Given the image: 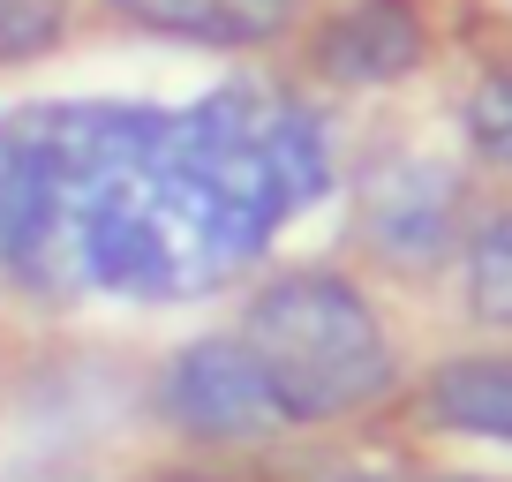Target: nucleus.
Segmentation results:
<instances>
[{
    "instance_id": "obj_1",
    "label": "nucleus",
    "mask_w": 512,
    "mask_h": 482,
    "mask_svg": "<svg viewBox=\"0 0 512 482\" xmlns=\"http://www.w3.org/2000/svg\"><path fill=\"white\" fill-rule=\"evenodd\" d=\"M324 113L272 83L189 106L38 98L0 113V294L23 302H196L241 279L279 226L324 204Z\"/></svg>"
},
{
    "instance_id": "obj_2",
    "label": "nucleus",
    "mask_w": 512,
    "mask_h": 482,
    "mask_svg": "<svg viewBox=\"0 0 512 482\" xmlns=\"http://www.w3.org/2000/svg\"><path fill=\"white\" fill-rule=\"evenodd\" d=\"M234 339L264 370L287 430L354 422L400 385V347L377 317L369 287L339 264H287L249 287L234 317Z\"/></svg>"
},
{
    "instance_id": "obj_3",
    "label": "nucleus",
    "mask_w": 512,
    "mask_h": 482,
    "mask_svg": "<svg viewBox=\"0 0 512 482\" xmlns=\"http://www.w3.org/2000/svg\"><path fill=\"white\" fill-rule=\"evenodd\" d=\"M475 226L460 166L430 151H384L354 174V241L392 279H430L460 264V241Z\"/></svg>"
},
{
    "instance_id": "obj_4",
    "label": "nucleus",
    "mask_w": 512,
    "mask_h": 482,
    "mask_svg": "<svg viewBox=\"0 0 512 482\" xmlns=\"http://www.w3.org/2000/svg\"><path fill=\"white\" fill-rule=\"evenodd\" d=\"M151 415L181 437V445L204 452H249L287 437V415H279L264 370L249 362L234 332H196L151 370Z\"/></svg>"
},
{
    "instance_id": "obj_5",
    "label": "nucleus",
    "mask_w": 512,
    "mask_h": 482,
    "mask_svg": "<svg viewBox=\"0 0 512 482\" xmlns=\"http://www.w3.org/2000/svg\"><path fill=\"white\" fill-rule=\"evenodd\" d=\"M437 31L422 0H339L302 23V68L324 91H392L430 61Z\"/></svg>"
},
{
    "instance_id": "obj_6",
    "label": "nucleus",
    "mask_w": 512,
    "mask_h": 482,
    "mask_svg": "<svg viewBox=\"0 0 512 482\" xmlns=\"http://www.w3.org/2000/svg\"><path fill=\"white\" fill-rule=\"evenodd\" d=\"M98 8L136 38L196 53H264L309 23V0H98Z\"/></svg>"
},
{
    "instance_id": "obj_7",
    "label": "nucleus",
    "mask_w": 512,
    "mask_h": 482,
    "mask_svg": "<svg viewBox=\"0 0 512 482\" xmlns=\"http://www.w3.org/2000/svg\"><path fill=\"white\" fill-rule=\"evenodd\" d=\"M415 407L430 430L475 437L512 452V354H452L415 385Z\"/></svg>"
},
{
    "instance_id": "obj_8",
    "label": "nucleus",
    "mask_w": 512,
    "mask_h": 482,
    "mask_svg": "<svg viewBox=\"0 0 512 482\" xmlns=\"http://www.w3.org/2000/svg\"><path fill=\"white\" fill-rule=\"evenodd\" d=\"M460 294L475 324L512 332V204L475 211V226L460 241Z\"/></svg>"
},
{
    "instance_id": "obj_9",
    "label": "nucleus",
    "mask_w": 512,
    "mask_h": 482,
    "mask_svg": "<svg viewBox=\"0 0 512 482\" xmlns=\"http://www.w3.org/2000/svg\"><path fill=\"white\" fill-rule=\"evenodd\" d=\"M83 0H0V76L46 68L76 46Z\"/></svg>"
},
{
    "instance_id": "obj_10",
    "label": "nucleus",
    "mask_w": 512,
    "mask_h": 482,
    "mask_svg": "<svg viewBox=\"0 0 512 482\" xmlns=\"http://www.w3.org/2000/svg\"><path fill=\"white\" fill-rule=\"evenodd\" d=\"M460 136H467V159L475 166H497L512 181V61L482 68L460 98Z\"/></svg>"
},
{
    "instance_id": "obj_11",
    "label": "nucleus",
    "mask_w": 512,
    "mask_h": 482,
    "mask_svg": "<svg viewBox=\"0 0 512 482\" xmlns=\"http://www.w3.org/2000/svg\"><path fill=\"white\" fill-rule=\"evenodd\" d=\"M324 482H430V475H400V467H339Z\"/></svg>"
},
{
    "instance_id": "obj_12",
    "label": "nucleus",
    "mask_w": 512,
    "mask_h": 482,
    "mask_svg": "<svg viewBox=\"0 0 512 482\" xmlns=\"http://www.w3.org/2000/svg\"><path fill=\"white\" fill-rule=\"evenodd\" d=\"M174 482H204V475H174Z\"/></svg>"
}]
</instances>
